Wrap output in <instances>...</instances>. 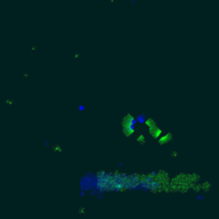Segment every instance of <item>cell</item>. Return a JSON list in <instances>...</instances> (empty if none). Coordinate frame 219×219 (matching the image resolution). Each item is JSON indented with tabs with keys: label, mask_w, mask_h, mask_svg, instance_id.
<instances>
[{
	"label": "cell",
	"mask_w": 219,
	"mask_h": 219,
	"mask_svg": "<svg viewBox=\"0 0 219 219\" xmlns=\"http://www.w3.org/2000/svg\"><path fill=\"white\" fill-rule=\"evenodd\" d=\"M135 123H136V119L133 114L128 113L126 114L123 120H122V132L124 136L129 137L135 133Z\"/></svg>",
	"instance_id": "obj_1"
},
{
	"label": "cell",
	"mask_w": 219,
	"mask_h": 219,
	"mask_svg": "<svg viewBox=\"0 0 219 219\" xmlns=\"http://www.w3.org/2000/svg\"><path fill=\"white\" fill-rule=\"evenodd\" d=\"M149 133H150V135H151V137H152V138H154V139H158L159 137H160V136L163 135V129H162L160 127H158L157 125H155V126H153V127H150V128H149Z\"/></svg>",
	"instance_id": "obj_2"
},
{
	"label": "cell",
	"mask_w": 219,
	"mask_h": 219,
	"mask_svg": "<svg viewBox=\"0 0 219 219\" xmlns=\"http://www.w3.org/2000/svg\"><path fill=\"white\" fill-rule=\"evenodd\" d=\"M172 134L171 133H167V134H163L160 137L158 138V143L160 145H164V144H167L168 142H170L172 140Z\"/></svg>",
	"instance_id": "obj_3"
},
{
	"label": "cell",
	"mask_w": 219,
	"mask_h": 219,
	"mask_svg": "<svg viewBox=\"0 0 219 219\" xmlns=\"http://www.w3.org/2000/svg\"><path fill=\"white\" fill-rule=\"evenodd\" d=\"M144 123H145V125L150 128V127H153V126H155L156 125V122L154 121V119H152V118H148V119H145L144 120Z\"/></svg>",
	"instance_id": "obj_4"
},
{
	"label": "cell",
	"mask_w": 219,
	"mask_h": 219,
	"mask_svg": "<svg viewBox=\"0 0 219 219\" xmlns=\"http://www.w3.org/2000/svg\"><path fill=\"white\" fill-rule=\"evenodd\" d=\"M191 189L198 193V192H200V191L202 190V185H201V184H199V183H193V184L191 185Z\"/></svg>",
	"instance_id": "obj_5"
},
{
	"label": "cell",
	"mask_w": 219,
	"mask_h": 219,
	"mask_svg": "<svg viewBox=\"0 0 219 219\" xmlns=\"http://www.w3.org/2000/svg\"><path fill=\"white\" fill-rule=\"evenodd\" d=\"M202 185V190H204L205 192H208L210 191V189L212 188V184L208 182V181H205L203 184H201Z\"/></svg>",
	"instance_id": "obj_6"
},
{
	"label": "cell",
	"mask_w": 219,
	"mask_h": 219,
	"mask_svg": "<svg viewBox=\"0 0 219 219\" xmlns=\"http://www.w3.org/2000/svg\"><path fill=\"white\" fill-rule=\"evenodd\" d=\"M137 142L140 144H144L145 143V136L143 134H139L137 136Z\"/></svg>",
	"instance_id": "obj_7"
},
{
	"label": "cell",
	"mask_w": 219,
	"mask_h": 219,
	"mask_svg": "<svg viewBox=\"0 0 219 219\" xmlns=\"http://www.w3.org/2000/svg\"><path fill=\"white\" fill-rule=\"evenodd\" d=\"M51 149H52V151H53L55 153H62V152H63V151H62V148H61V145H60V144H58V143H55V144H52Z\"/></svg>",
	"instance_id": "obj_8"
},
{
	"label": "cell",
	"mask_w": 219,
	"mask_h": 219,
	"mask_svg": "<svg viewBox=\"0 0 219 219\" xmlns=\"http://www.w3.org/2000/svg\"><path fill=\"white\" fill-rule=\"evenodd\" d=\"M77 214H78V215H86V214H87V208H86L85 206L79 207L78 211H77Z\"/></svg>",
	"instance_id": "obj_9"
},
{
	"label": "cell",
	"mask_w": 219,
	"mask_h": 219,
	"mask_svg": "<svg viewBox=\"0 0 219 219\" xmlns=\"http://www.w3.org/2000/svg\"><path fill=\"white\" fill-rule=\"evenodd\" d=\"M170 156H171L172 158L176 159L178 156H180V152H177V151H172V152H171V154H170Z\"/></svg>",
	"instance_id": "obj_10"
},
{
	"label": "cell",
	"mask_w": 219,
	"mask_h": 219,
	"mask_svg": "<svg viewBox=\"0 0 219 219\" xmlns=\"http://www.w3.org/2000/svg\"><path fill=\"white\" fill-rule=\"evenodd\" d=\"M6 104L9 105V106H13L14 105V101H13L12 98H8L7 101H6Z\"/></svg>",
	"instance_id": "obj_11"
},
{
	"label": "cell",
	"mask_w": 219,
	"mask_h": 219,
	"mask_svg": "<svg viewBox=\"0 0 219 219\" xmlns=\"http://www.w3.org/2000/svg\"><path fill=\"white\" fill-rule=\"evenodd\" d=\"M74 58L75 59H79V58H80V53H75L74 55Z\"/></svg>",
	"instance_id": "obj_12"
},
{
	"label": "cell",
	"mask_w": 219,
	"mask_h": 219,
	"mask_svg": "<svg viewBox=\"0 0 219 219\" xmlns=\"http://www.w3.org/2000/svg\"><path fill=\"white\" fill-rule=\"evenodd\" d=\"M24 77H26V78H28V77H29V73H27V72H25V73H24Z\"/></svg>",
	"instance_id": "obj_13"
},
{
	"label": "cell",
	"mask_w": 219,
	"mask_h": 219,
	"mask_svg": "<svg viewBox=\"0 0 219 219\" xmlns=\"http://www.w3.org/2000/svg\"><path fill=\"white\" fill-rule=\"evenodd\" d=\"M31 50L32 51H35L36 50V46H31Z\"/></svg>",
	"instance_id": "obj_14"
},
{
	"label": "cell",
	"mask_w": 219,
	"mask_h": 219,
	"mask_svg": "<svg viewBox=\"0 0 219 219\" xmlns=\"http://www.w3.org/2000/svg\"><path fill=\"white\" fill-rule=\"evenodd\" d=\"M114 1H115V0H110V2H114Z\"/></svg>",
	"instance_id": "obj_15"
}]
</instances>
